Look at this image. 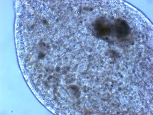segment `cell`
I'll use <instances>...</instances> for the list:
<instances>
[{
	"mask_svg": "<svg viewBox=\"0 0 153 115\" xmlns=\"http://www.w3.org/2000/svg\"><path fill=\"white\" fill-rule=\"evenodd\" d=\"M116 32L118 38L125 37L130 32V28L126 22L119 20L116 24Z\"/></svg>",
	"mask_w": 153,
	"mask_h": 115,
	"instance_id": "1",
	"label": "cell"
},
{
	"mask_svg": "<svg viewBox=\"0 0 153 115\" xmlns=\"http://www.w3.org/2000/svg\"><path fill=\"white\" fill-rule=\"evenodd\" d=\"M95 30L100 36L108 35L111 32V29L108 26H104L103 24L101 23H98V25H97V26H95Z\"/></svg>",
	"mask_w": 153,
	"mask_h": 115,
	"instance_id": "2",
	"label": "cell"
}]
</instances>
